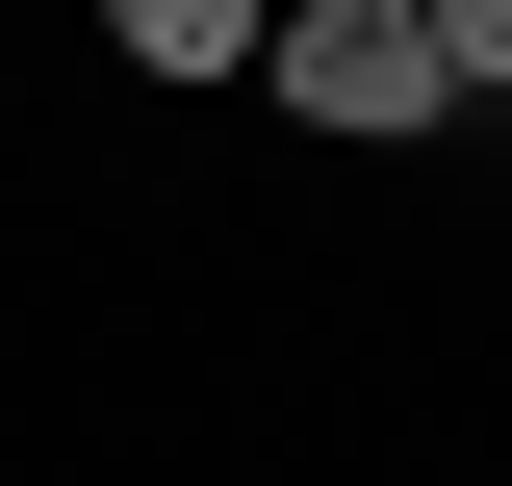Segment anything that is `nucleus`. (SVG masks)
Masks as SVG:
<instances>
[{
  "label": "nucleus",
  "instance_id": "f257e3e1",
  "mask_svg": "<svg viewBox=\"0 0 512 486\" xmlns=\"http://www.w3.org/2000/svg\"><path fill=\"white\" fill-rule=\"evenodd\" d=\"M256 77H282V103L308 128H436V52H410V0H282V26H256Z\"/></svg>",
  "mask_w": 512,
  "mask_h": 486
},
{
  "label": "nucleus",
  "instance_id": "f03ea898",
  "mask_svg": "<svg viewBox=\"0 0 512 486\" xmlns=\"http://www.w3.org/2000/svg\"><path fill=\"white\" fill-rule=\"evenodd\" d=\"M256 26H282V0H103L128 77H256Z\"/></svg>",
  "mask_w": 512,
  "mask_h": 486
},
{
  "label": "nucleus",
  "instance_id": "7ed1b4c3",
  "mask_svg": "<svg viewBox=\"0 0 512 486\" xmlns=\"http://www.w3.org/2000/svg\"><path fill=\"white\" fill-rule=\"evenodd\" d=\"M410 52H436V103H512V0H410Z\"/></svg>",
  "mask_w": 512,
  "mask_h": 486
}]
</instances>
